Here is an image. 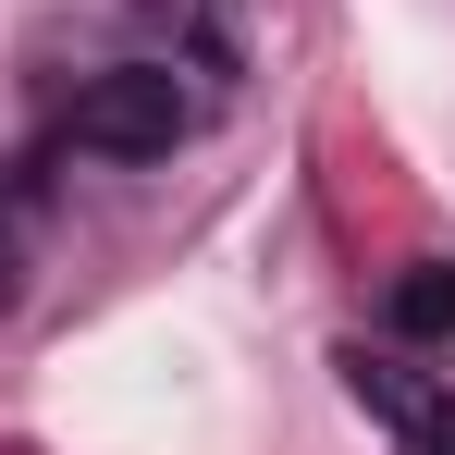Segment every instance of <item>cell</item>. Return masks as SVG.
<instances>
[{
	"instance_id": "obj_1",
	"label": "cell",
	"mask_w": 455,
	"mask_h": 455,
	"mask_svg": "<svg viewBox=\"0 0 455 455\" xmlns=\"http://www.w3.org/2000/svg\"><path fill=\"white\" fill-rule=\"evenodd\" d=\"M197 62H124V75H86L75 86V111H62V148L86 160H160V148H185L197 136Z\"/></svg>"
},
{
	"instance_id": "obj_2",
	"label": "cell",
	"mask_w": 455,
	"mask_h": 455,
	"mask_svg": "<svg viewBox=\"0 0 455 455\" xmlns=\"http://www.w3.org/2000/svg\"><path fill=\"white\" fill-rule=\"evenodd\" d=\"M345 381H357V406L394 431V455H455V381L443 370H419L406 345H357Z\"/></svg>"
},
{
	"instance_id": "obj_3",
	"label": "cell",
	"mask_w": 455,
	"mask_h": 455,
	"mask_svg": "<svg viewBox=\"0 0 455 455\" xmlns=\"http://www.w3.org/2000/svg\"><path fill=\"white\" fill-rule=\"evenodd\" d=\"M381 320H394L406 345H431V332H455V259H419V271H394V296H381Z\"/></svg>"
},
{
	"instance_id": "obj_4",
	"label": "cell",
	"mask_w": 455,
	"mask_h": 455,
	"mask_svg": "<svg viewBox=\"0 0 455 455\" xmlns=\"http://www.w3.org/2000/svg\"><path fill=\"white\" fill-rule=\"evenodd\" d=\"M25 296V197H12V172H0V307Z\"/></svg>"
}]
</instances>
